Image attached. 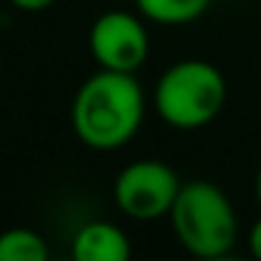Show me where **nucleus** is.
<instances>
[{
    "label": "nucleus",
    "instance_id": "nucleus-1",
    "mask_svg": "<svg viewBox=\"0 0 261 261\" xmlns=\"http://www.w3.org/2000/svg\"><path fill=\"white\" fill-rule=\"evenodd\" d=\"M146 115V96L135 73L101 70L82 82L76 90L70 121L85 146L115 152L138 135Z\"/></svg>",
    "mask_w": 261,
    "mask_h": 261
},
{
    "label": "nucleus",
    "instance_id": "nucleus-2",
    "mask_svg": "<svg viewBox=\"0 0 261 261\" xmlns=\"http://www.w3.org/2000/svg\"><path fill=\"white\" fill-rule=\"evenodd\" d=\"M227 101L225 73L208 59H180L158 76L152 104L166 126L194 132L214 124Z\"/></svg>",
    "mask_w": 261,
    "mask_h": 261
},
{
    "label": "nucleus",
    "instance_id": "nucleus-3",
    "mask_svg": "<svg viewBox=\"0 0 261 261\" xmlns=\"http://www.w3.org/2000/svg\"><path fill=\"white\" fill-rule=\"evenodd\" d=\"M169 219L180 247L191 258L233 253L239 242V214L222 186L211 180L182 182Z\"/></svg>",
    "mask_w": 261,
    "mask_h": 261
},
{
    "label": "nucleus",
    "instance_id": "nucleus-4",
    "mask_svg": "<svg viewBox=\"0 0 261 261\" xmlns=\"http://www.w3.org/2000/svg\"><path fill=\"white\" fill-rule=\"evenodd\" d=\"M182 180L166 160L143 158L124 166L113 182V199L124 216L135 222H152L169 216Z\"/></svg>",
    "mask_w": 261,
    "mask_h": 261
},
{
    "label": "nucleus",
    "instance_id": "nucleus-5",
    "mask_svg": "<svg viewBox=\"0 0 261 261\" xmlns=\"http://www.w3.org/2000/svg\"><path fill=\"white\" fill-rule=\"evenodd\" d=\"M90 54L101 70L135 73L149 59V31L141 14L113 9L96 17L87 37Z\"/></svg>",
    "mask_w": 261,
    "mask_h": 261
},
{
    "label": "nucleus",
    "instance_id": "nucleus-6",
    "mask_svg": "<svg viewBox=\"0 0 261 261\" xmlns=\"http://www.w3.org/2000/svg\"><path fill=\"white\" fill-rule=\"evenodd\" d=\"M70 261H132V242L113 222H87L70 242Z\"/></svg>",
    "mask_w": 261,
    "mask_h": 261
},
{
    "label": "nucleus",
    "instance_id": "nucleus-7",
    "mask_svg": "<svg viewBox=\"0 0 261 261\" xmlns=\"http://www.w3.org/2000/svg\"><path fill=\"white\" fill-rule=\"evenodd\" d=\"M214 0H135V9L143 20L158 25H188L197 23L211 9Z\"/></svg>",
    "mask_w": 261,
    "mask_h": 261
},
{
    "label": "nucleus",
    "instance_id": "nucleus-8",
    "mask_svg": "<svg viewBox=\"0 0 261 261\" xmlns=\"http://www.w3.org/2000/svg\"><path fill=\"white\" fill-rule=\"evenodd\" d=\"M0 261H51V250L31 227H9L0 233Z\"/></svg>",
    "mask_w": 261,
    "mask_h": 261
},
{
    "label": "nucleus",
    "instance_id": "nucleus-9",
    "mask_svg": "<svg viewBox=\"0 0 261 261\" xmlns=\"http://www.w3.org/2000/svg\"><path fill=\"white\" fill-rule=\"evenodd\" d=\"M247 255H250V261H261V216L250 225V230H247Z\"/></svg>",
    "mask_w": 261,
    "mask_h": 261
},
{
    "label": "nucleus",
    "instance_id": "nucleus-10",
    "mask_svg": "<svg viewBox=\"0 0 261 261\" xmlns=\"http://www.w3.org/2000/svg\"><path fill=\"white\" fill-rule=\"evenodd\" d=\"M9 3L20 12H45L48 6H54V0H9Z\"/></svg>",
    "mask_w": 261,
    "mask_h": 261
},
{
    "label": "nucleus",
    "instance_id": "nucleus-11",
    "mask_svg": "<svg viewBox=\"0 0 261 261\" xmlns=\"http://www.w3.org/2000/svg\"><path fill=\"white\" fill-rule=\"evenodd\" d=\"M194 261H250V258H239L233 253H225V255H214V258H194Z\"/></svg>",
    "mask_w": 261,
    "mask_h": 261
},
{
    "label": "nucleus",
    "instance_id": "nucleus-12",
    "mask_svg": "<svg viewBox=\"0 0 261 261\" xmlns=\"http://www.w3.org/2000/svg\"><path fill=\"white\" fill-rule=\"evenodd\" d=\"M255 199H258V205H261V166H258V171H255Z\"/></svg>",
    "mask_w": 261,
    "mask_h": 261
}]
</instances>
